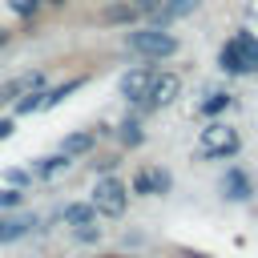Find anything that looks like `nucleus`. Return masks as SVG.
<instances>
[{
	"instance_id": "1",
	"label": "nucleus",
	"mask_w": 258,
	"mask_h": 258,
	"mask_svg": "<svg viewBox=\"0 0 258 258\" xmlns=\"http://www.w3.org/2000/svg\"><path fill=\"white\" fill-rule=\"evenodd\" d=\"M198 153L202 157H226V153H238V133L230 125H210L202 129V141H198Z\"/></svg>"
},
{
	"instance_id": "2",
	"label": "nucleus",
	"mask_w": 258,
	"mask_h": 258,
	"mask_svg": "<svg viewBox=\"0 0 258 258\" xmlns=\"http://www.w3.org/2000/svg\"><path fill=\"white\" fill-rule=\"evenodd\" d=\"M129 48H137L145 56H169V52H177V40L161 28H141V32L129 36Z\"/></svg>"
},
{
	"instance_id": "3",
	"label": "nucleus",
	"mask_w": 258,
	"mask_h": 258,
	"mask_svg": "<svg viewBox=\"0 0 258 258\" xmlns=\"http://www.w3.org/2000/svg\"><path fill=\"white\" fill-rule=\"evenodd\" d=\"M125 202H129V194H125V185H121L117 177H105V181L97 185V198H93V210H101V214H109V218H121V214H125Z\"/></svg>"
},
{
	"instance_id": "4",
	"label": "nucleus",
	"mask_w": 258,
	"mask_h": 258,
	"mask_svg": "<svg viewBox=\"0 0 258 258\" xmlns=\"http://www.w3.org/2000/svg\"><path fill=\"white\" fill-rule=\"evenodd\" d=\"M177 89H181V81H177V73H153L149 77V89H145V105H153V109H161V105H169V101H177Z\"/></svg>"
},
{
	"instance_id": "5",
	"label": "nucleus",
	"mask_w": 258,
	"mask_h": 258,
	"mask_svg": "<svg viewBox=\"0 0 258 258\" xmlns=\"http://www.w3.org/2000/svg\"><path fill=\"white\" fill-rule=\"evenodd\" d=\"M149 77H153V69H133V73H125V77H121V97L141 101L145 89H149Z\"/></svg>"
},
{
	"instance_id": "6",
	"label": "nucleus",
	"mask_w": 258,
	"mask_h": 258,
	"mask_svg": "<svg viewBox=\"0 0 258 258\" xmlns=\"http://www.w3.org/2000/svg\"><path fill=\"white\" fill-rule=\"evenodd\" d=\"M133 189H137V194H165V189H169V173H165V169H141V173L133 177Z\"/></svg>"
},
{
	"instance_id": "7",
	"label": "nucleus",
	"mask_w": 258,
	"mask_h": 258,
	"mask_svg": "<svg viewBox=\"0 0 258 258\" xmlns=\"http://www.w3.org/2000/svg\"><path fill=\"white\" fill-rule=\"evenodd\" d=\"M230 44L238 48V60H242V69H246V73H254V69H258V40H254L250 32H238Z\"/></svg>"
},
{
	"instance_id": "8",
	"label": "nucleus",
	"mask_w": 258,
	"mask_h": 258,
	"mask_svg": "<svg viewBox=\"0 0 258 258\" xmlns=\"http://www.w3.org/2000/svg\"><path fill=\"white\" fill-rule=\"evenodd\" d=\"M32 226H36V218H28V214H24V218H4V222H0V242H16V238H24Z\"/></svg>"
},
{
	"instance_id": "9",
	"label": "nucleus",
	"mask_w": 258,
	"mask_h": 258,
	"mask_svg": "<svg viewBox=\"0 0 258 258\" xmlns=\"http://www.w3.org/2000/svg\"><path fill=\"white\" fill-rule=\"evenodd\" d=\"M226 189H230V198H234V202H246V198H250V181H246L238 169H230V173H226Z\"/></svg>"
},
{
	"instance_id": "10",
	"label": "nucleus",
	"mask_w": 258,
	"mask_h": 258,
	"mask_svg": "<svg viewBox=\"0 0 258 258\" xmlns=\"http://www.w3.org/2000/svg\"><path fill=\"white\" fill-rule=\"evenodd\" d=\"M85 149H93V133H69L64 137V145H60V153H85Z\"/></svg>"
},
{
	"instance_id": "11",
	"label": "nucleus",
	"mask_w": 258,
	"mask_h": 258,
	"mask_svg": "<svg viewBox=\"0 0 258 258\" xmlns=\"http://www.w3.org/2000/svg\"><path fill=\"white\" fill-rule=\"evenodd\" d=\"M69 165V153H56V157H40L36 161V177H52V173H60Z\"/></svg>"
},
{
	"instance_id": "12",
	"label": "nucleus",
	"mask_w": 258,
	"mask_h": 258,
	"mask_svg": "<svg viewBox=\"0 0 258 258\" xmlns=\"http://www.w3.org/2000/svg\"><path fill=\"white\" fill-rule=\"evenodd\" d=\"M202 0H169L165 8H161V20H177V16H185V12H194Z\"/></svg>"
},
{
	"instance_id": "13",
	"label": "nucleus",
	"mask_w": 258,
	"mask_h": 258,
	"mask_svg": "<svg viewBox=\"0 0 258 258\" xmlns=\"http://www.w3.org/2000/svg\"><path fill=\"white\" fill-rule=\"evenodd\" d=\"M24 89H40V73H28V77H20V81H12V85L4 89V97H12V101H16V97H20Z\"/></svg>"
},
{
	"instance_id": "14",
	"label": "nucleus",
	"mask_w": 258,
	"mask_h": 258,
	"mask_svg": "<svg viewBox=\"0 0 258 258\" xmlns=\"http://www.w3.org/2000/svg\"><path fill=\"white\" fill-rule=\"evenodd\" d=\"M218 60H222V69H226V73H246V69H242V60H238V48H234V44H226V48L218 52Z\"/></svg>"
},
{
	"instance_id": "15",
	"label": "nucleus",
	"mask_w": 258,
	"mask_h": 258,
	"mask_svg": "<svg viewBox=\"0 0 258 258\" xmlns=\"http://www.w3.org/2000/svg\"><path fill=\"white\" fill-rule=\"evenodd\" d=\"M64 218H69L73 226H89V222H93V206H69Z\"/></svg>"
},
{
	"instance_id": "16",
	"label": "nucleus",
	"mask_w": 258,
	"mask_h": 258,
	"mask_svg": "<svg viewBox=\"0 0 258 258\" xmlns=\"http://www.w3.org/2000/svg\"><path fill=\"white\" fill-rule=\"evenodd\" d=\"M230 105V93H210L206 101H202V113H222Z\"/></svg>"
},
{
	"instance_id": "17",
	"label": "nucleus",
	"mask_w": 258,
	"mask_h": 258,
	"mask_svg": "<svg viewBox=\"0 0 258 258\" xmlns=\"http://www.w3.org/2000/svg\"><path fill=\"white\" fill-rule=\"evenodd\" d=\"M32 109H44V93H40V89H32V93L16 105V113H32Z\"/></svg>"
},
{
	"instance_id": "18",
	"label": "nucleus",
	"mask_w": 258,
	"mask_h": 258,
	"mask_svg": "<svg viewBox=\"0 0 258 258\" xmlns=\"http://www.w3.org/2000/svg\"><path fill=\"white\" fill-rule=\"evenodd\" d=\"M121 141H125V145H137V141H141V125H137V121H125V125H121Z\"/></svg>"
},
{
	"instance_id": "19",
	"label": "nucleus",
	"mask_w": 258,
	"mask_h": 258,
	"mask_svg": "<svg viewBox=\"0 0 258 258\" xmlns=\"http://www.w3.org/2000/svg\"><path fill=\"white\" fill-rule=\"evenodd\" d=\"M8 8H12L16 16H32V12L40 8V0H8Z\"/></svg>"
},
{
	"instance_id": "20",
	"label": "nucleus",
	"mask_w": 258,
	"mask_h": 258,
	"mask_svg": "<svg viewBox=\"0 0 258 258\" xmlns=\"http://www.w3.org/2000/svg\"><path fill=\"white\" fill-rule=\"evenodd\" d=\"M20 198H24V194H20V185H16V189H12V185H4V189H0V206H20Z\"/></svg>"
},
{
	"instance_id": "21",
	"label": "nucleus",
	"mask_w": 258,
	"mask_h": 258,
	"mask_svg": "<svg viewBox=\"0 0 258 258\" xmlns=\"http://www.w3.org/2000/svg\"><path fill=\"white\" fill-rule=\"evenodd\" d=\"M8 181H12V185H28V173H16V169H8Z\"/></svg>"
},
{
	"instance_id": "22",
	"label": "nucleus",
	"mask_w": 258,
	"mask_h": 258,
	"mask_svg": "<svg viewBox=\"0 0 258 258\" xmlns=\"http://www.w3.org/2000/svg\"><path fill=\"white\" fill-rule=\"evenodd\" d=\"M8 133H12V121H0V141H4Z\"/></svg>"
},
{
	"instance_id": "23",
	"label": "nucleus",
	"mask_w": 258,
	"mask_h": 258,
	"mask_svg": "<svg viewBox=\"0 0 258 258\" xmlns=\"http://www.w3.org/2000/svg\"><path fill=\"white\" fill-rule=\"evenodd\" d=\"M153 4H157V0H141V8H153Z\"/></svg>"
},
{
	"instance_id": "24",
	"label": "nucleus",
	"mask_w": 258,
	"mask_h": 258,
	"mask_svg": "<svg viewBox=\"0 0 258 258\" xmlns=\"http://www.w3.org/2000/svg\"><path fill=\"white\" fill-rule=\"evenodd\" d=\"M48 4H64V0H48Z\"/></svg>"
}]
</instances>
